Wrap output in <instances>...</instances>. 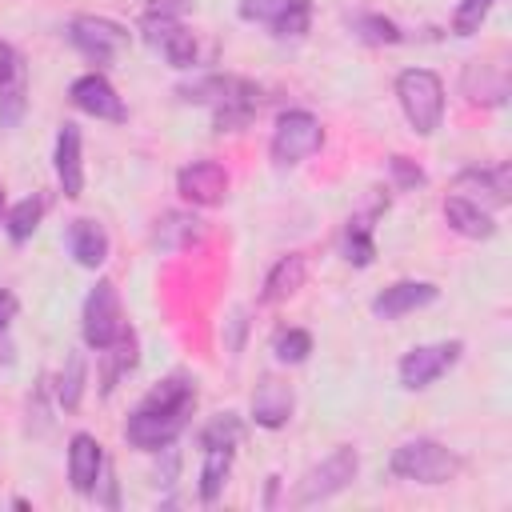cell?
I'll use <instances>...</instances> for the list:
<instances>
[{"mask_svg":"<svg viewBox=\"0 0 512 512\" xmlns=\"http://www.w3.org/2000/svg\"><path fill=\"white\" fill-rule=\"evenodd\" d=\"M232 460H236V448H204V460H200V500L212 504L220 500L224 484H228V472H232Z\"/></svg>","mask_w":512,"mask_h":512,"instance_id":"cell-26","label":"cell"},{"mask_svg":"<svg viewBox=\"0 0 512 512\" xmlns=\"http://www.w3.org/2000/svg\"><path fill=\"white\" fill-rule=\"evenodd\" d=\"M292 408H296L292 388L276 376H260V384L252 392V420L260 428H284L292 420Z\"/></svg>","mask_w":512,"mask_h":512,"instance_id":"cell-18","label":"cell"},{"mask_svg":"<svg viewBox=\"0 0 512 512\" xmlns=\"http://www.w3.org/2000/svg\"><path fill=\"white\" fill-rule=\"evenodd\" d=\"M196 404H140L128 420H124V440L140 452H164L180 440V432L188 428Z\"/></svg>","mask_w":512,"mask_h":512,"instance_id":"cell-4","label":"cell"},{"mask_svg":"<svg viewBox=\"0 0 512 512\" xmlns=\"http://www.w3.org/2000/svg\"><path fill=\"white\" fill-rule=\"evenodd\" d=\"M68 40L72 48L92 60V64H112L124 48H128V28L120 20H108V16H72L68 20Z\"/></svg>","mask_w":512,"mask_h":512,"instance_id":"cell-8","label":"cell"},{"mask_svg":"<svg viewBox=\"0 0 512 512\" xmlns=\"http://www.w3.org/2000/svg\"><path fill=\"white\" fill-rule=\"evenodd\" d=\"M444 220H448L452 232H460L468 240H492L496 236L492 212L480 208V204H472V200H464V196H456V192L444 200Z\"/></svg>","mask_w":512,"mask_h":512,"instance_id":"cell-22","label":"cell"},{"mask_svg":"<svg viewBox=\"0 0 512 512\" xmlns=\"http://www.w3.org/2000/svg\"><path fill=\"white\" fill-rule=\"evenodd\" d=\"M140 32H144L148 48H156L172 68H192L196 64V32L188 24H180V16L148 12L140 20Z\"/></svg>","mask_w":512,"mask_h":512,"instance_id":"cell-10","label":"cell"},{"mask_svg":"<svg viewBox=\"0 0 512 512\" xmlns=\"http://www.w3.org/2000/svg\"><path fill=\"white\" fill-rule=\"evenodd\" d=\"M436 296H440V288L432 280H396V284H388L384 292L372 296V316L400 320V316H408L416 308H428Z\"/></svg>","mask_w":512,"mask_h":512,"instance_id":"cell-15","label":"cell"},{"mask_svg":"<svg viewBox=\"0 0 512 512\" xmlns=\"http://www.w3.org/2000/svg\"><path fill=\"white\" fill-rule=\"evenodd\" d=\"M176 96L184 104H204L212 108V124L216 132H240L252 124V116L260 112V84L244 80V76H228V72H204L188 84L176 88Z\"/></svg>","mask_w":512,"mask_h":512,"instance_id":"cell-1","label":"cell"},{"mask_svg":"<svg viewBox=\"0 0 512 512\" xmlns=\"http://www.w3.org/2000/svg\"><path fill=\"white\" fill-rule=\"evenodd\" d=\"M84 380H88V364H84V352H72L56 376V404L64 412H76L80 400H84Z\"/></svg>","mask_w":512,"mask_h":512,"instance_id":"cell-28","label":"cell"},{"mask_svg":"<svg viewBox=\"0 0 512 512\" xmlns=\"http://www.w3.org/2000/svg\"><path fill=\"white\" fill-rule=\"evenodd\" d=\"M388 172H392V184L396 188H420L428 176H424V168L416 164V160H408V156H388Z\"/></svg>","mask_w":512,"mask_h":512,"instance_id":"cell-34","label":"cell"},{"mask_svg":"<svg viewBox=\"0 0 512 512\" xmlns=\"http://www.w3.org/2000/svg\"><path fill=\"white\" fill-rule=\"evenodd\" d=\"M12 316H16V296L8 288H0V332L12 324Z\"/></svg>","mask_w":512,"mask_h":512,"instance_id":"cell-36","label":"cell"},{"mask_svg":"<svg viewBox=\"0 0 512 512\" xmlns=\"http://www.w3.org/2000/svg\"><path fill=\"white\" fill-rule=\"evenodd\" d=\"M104 460H108L104 444L92 432H76L68 440V480H72V488L80 496H92V488H96V480L104 472Z\"/></svg>","mask_w":512,"mask_h":512,"instance_id":"cell-16","label":"cell"},{"mask_svg":"<svg viewBox=\"0 0 512 512\" xmlns=\"http://www.w3.org/2000/svg\"><path fill=\"white\" fill-rule=\"evenodd\" d=\"M128 332L124 324V304H120V292L112 280H96L92 292L84 296V312H80V336L92 352L108 348L112 340H120Z\"/></svg>","mask_w":512,"mask_h":512,"instance_id":"cell-6","label":"cell"},{"mask_svg":"<svg viewBox=\"0 0 512 512\" xmlns=\"http://www.w3.org/2000/svg\"><path fill=\"white\" fill-rule=\"evenodd\" d=\"M28 108V64L16 56V64L0 76V128H16Z\"/></svg>","mask_w":512,"mask_h":512,"instance_id":"cell-23","label":"cell"},{"mask_svg":"<svg viewBox=\"0 0 512 512\" xmlns=\"http://www.w3.org/2000/svg\"><path fill=\"white\" fill-rule=\"evenodd\" d=\"M288 0H240V16L244 20H256V24H272L280 12H284Z\"/></svg>","mask_w":512,"mask_h":512,"instance_id":"cell-35","label":"cell"},{"mask_svg":"<svg viewBox=\"0 0 512 512\" xmlns=\"http://www.w3.org/2000/svg\"><path fill=\"white\" fill-rule=\"evenodd\" d=\"M356 472H360V452H356L352 444H340V448H332L320 464H312V468L300 476L292 500H296L300 508L320 504V500H332L336 492H344V488L356 480Z\"/></svg>","mask_w":512,"mask_h":512,"instance_id":"cell-5","label":"cell"},{"mask_svg":"<svg viewBox=\"0 0 512 512\" xmlns=\"http://www.w3.org/2000/svg\"><path fill=\"white\" fill-rule=\"evenodd\" d=\"M136 360H140V344H136L132 328L120 340H112L108 348H100V396H112L116 384L136 368Z\"/></svg>","mask_w":512,"mask_h":512,"instance_id":"cell-21","label":"cell"},{"mask_svg":"<svg viewBox=\"0 0 512 512\" xmlns=\"http://www.w3.org/2000/svg\"><path fill=\"white\" fill-rule=\"evenodd\" d=\"M388 468H392V476H400V480L436 488V484L456 480V476L464 472V460H460L448 444L428 440V436H416V440H404V444L392 452Z\"/></svg>","mask_w":512,"mask_h":512,"instance_id":"cell-2","label":"cell"},{"mask_svg":"<svg viewBox=\"0 0 512 512\" xmlns=\"http://www.w3.org/2000/svg\"><path fill=\"white\" fill-rule=\"evenodd\" d=\"M320 144H324L320 120H316L312 112H304V108H288V112H280V120H276V128H272L268 152H272V164L292 168V164L308 160L312 152H320Z\"/></svg>","mask_w":512,"mask_h":512,"instance_id":"cell-7","label":"cell"},{"mask_svg":"<svg viewBox=\"0 0 512 512\" xmlns=\"http://www.w3.org/2000/svg\"><path fill=\"white\" fill-rule=\"evenodd\" d=\"M504 92H508L504 72H496V68H488L480 60L464 68V96L472 104H504Z\"/></svg>","mask_w":512,"mask_h":512,"instance_id":"cell-25","label":"cell"},{"mask_svg":"<svg viewBox=\"0 0 512 512\" xmlns=\"http://www.w3.org/2000/svg\"><path fill=\"white\" fill-rule=\"evenodd\" d=\"M452 192L472 200V204H480V208H488V212L504 208L512 200V164L500 160L492 168H464V172H456Z\"/></svg>","mask_w":512,"mask_h":512,"instance_id":"cell-11","label":"cell"},{"mask_svg":"<svg viewBox=\"0 0 512 512\" xmlns=\"http://www.w3.org/2000/svg\"><path fill=\"white\" fill-rule=\"evenodd\" d=\"M64 240H68V252H72V260H76L80 268H100V264L108 260V248H112L108 228H104L100 220H92V216H76V220L68 224Z\"/></svg>","mask_w":512,"mask_h":512,"instance_id":"cell-17","label":"cell"},{"mask_svg":"<svg viewBox=\"0 0 512 512\" xmlns=\"http://www.w3.org/2000/svg\"><path fill=\"white\" fill-rule=\"evenodd\" d=\"M0 228H4V192H0Z\"/></svg>","mask_w":512,"mask_h":512,"instance_id":"cell-40","label":"cell"},{"mask_svg":"<svg viewBox=\"0 0 512 512\" xmlns=\"http://www.w3.org/2000/svg\"><path fill=\"white\" fill-rule=\"evenodd\" d=\"M352 32H356L360 40H368V44H400V40H404L400 24L388 20V16H380V12H364V16H356V20H352Z\"/></svg>","mask_w":512,"mask_h":512,"instance_id":"cell-31","label":"cell"},{"mask_svg":"<svg viewBox=\"0 0 512 512\" xmlns=\"http://www.w3.org/2000/svg\"><path fill=\"white\" fill-rule=\"evenodd\" d=\"M272 352H276L280 364H304L308 352H312V336L304 328H284V332H276Z\"/></svg>","mask_w":512,"mask_h":512,"instance_id":"cell-32","label":"cell"},{"mask_svg":"<svg viewBox=\"0 0 512 512\" xmlns=\"http://www.w3.org/2000/svg\"><path fill=\"white\" fill-rule=\"evenodd\" d=\"M144 4H148V12H164V16H176V12H180L188 0H144Z\"/></svg>","mask_w":512,"mask_h":512,"instance_id":"cell-37","label":"cell"},{"mask_svg":"<svg viewBox=\"0 0 512 512\" xmlns=\"http://www.w3.org/2000/svg\"><path fill=\"white\" fill-rule=\"evenodd\" d=\"M304 276H308V260H304V252H288V256H280V260L268 268V276H264L260 304H280V300L296 296V292L304 288Z\"/></svg>","mask_w":512,"mask_h":512,"instance_id":"cell-20","label":"cell"},{"mask_svg":"<svg viewBox=\"0 0 512 512\" xmlns=\"http://www.w3.org/2000/svg\"><path fill=\"white\" fill-rule=\"evenodd\" d=\"M308 24H312V0H288L284 12L268 28H272L276 40H300L308 32Z\"/></svg>","mask_w":512,"mask_h":512,"instance_id":"cell-30","label":"cell"},{"mask_svg":"<svg viewBox=\"0 0 512 512\" xmlns=\"http://www.w3.org/2000/svg\"><path fill=\"white\" fill-rule=\"evenodd\" d=\"M240 436H244V424H240V416L236 412H216L204 428H200V448H236L240 444Z\"/></svg>","mask_w":512,"mask_h":512,"instance_id":"cell-29","label":"cell"},{"mask_svg":"<svg viewBox=\"0 0 512 512\" xmlns=\"http://www.w3.org/2000/svg\"><path fill=\"white\" fill-rule=\"evenodd\" d=\"M72 104L84 112V116H96V120H108V124H124L128 120V108L120 100V92L112 88V80L104 72H84L72 80L68 88Z\"/></svg>","mask_w":512,"mask_h":512,"instance_id":"cell-13","label":"cell"},{"mask_svg":"<svg viewBox=\"0 0 512 512\" xmlns=\"http://www.w3.org/2000/svg\"><path fill=\"white\" fill-rule=\"evenodd\" d=\"M176 192L192 208H216L228 196V172L220 160H192L176 172Z\"/></svg>","mask_w":512,"mask_h":512,"instance_id":"cell-12","label":"cell"},{"mask_svg":"<svg viewBox=\"0 0 512 512\" xmlns=\"http://www.w3.org/2000/svg\"><path fill=\"white\" fill-rule=\"evenodd\" d=\"M16 56H20V52H16L12 44H4V40H0V76H4V72L16 64Z\"/></svg>","mask_w":512,"mask_h":512,"instance_id":"cell-38","label":"cell"},{"mask_svg":"<svg viewBox=\"0 0 512 512\" xmlns=\"http://www.w3.org/2000/svg\"><path fill=\"white\" fill-rule=\"evenodd\" d=\"M460 352H464V340H436V344H416V348H408L404 356H400V384L408 388V392H420V388H428V384H436L456 360H460Z\"/></svg>","mask_w":512,"mask_h":512,"instance_id":"cell-9","label":"cell"},{"mask_svg":"<svg viewBox=\"0 0 512 512\" xmlns=\"http://www.w3.org/2000/svg\"><path fill=\"white\" fill-rule=\"evenodd\" d=\"M204 240V220L196 212H164L152 224V244L160 252H184Z\"/></svg>","mask_w":512,"mask_h":512,"instance_id":"cell-19","label":"cell"},{"mask_svg":"<svg viewBox=\"0 0 512 512\" xmlns=\"http://www.w3.org/2000/svg\"><path fill=\"white\" fill-rule=\"evenodd\" d=\"M276 488H280V476H268V492H264V504H276Z\"/></svg>","mask_w":512,"mask_h":512,"instance_id":"cell-39","label":"cell"},{"mask_svg":"<svg viewBox=\"0 0 512 512\" xmlns=\"http://www.w3.org/2000/svg\"><path fill=\"white\" fill-rule=\"evenodd\" d=\"M488 12H492V0H460L456 12H452V32H456V36L480 32V24H484Z\"/></svg>","mask_w":512,"mask_h":512,"instance_id":"cell-33","label":"cell"},{"mask_svg":"<svg viewBox=\"0 0 512 512\" xmlns=\"http://www.w3.org/2000/svg\"><path fill=\"white\" fill-rule=\"evenodd\" d=\"M40 216H44V196H40V192L16 200V204L4 212V232H8V240H12V244L32 240V232L40 228Z\"/></svg>","mask_w":512,"mask_h":512,"instance_id":"cell-27","label":"cell"},{"mask_svg":"<svg viewBox=\"0 0 512 512\" xmlns=\"http://www.w3.org/2000/svg\"><path fill=\"white\" fill-rule=\"evenodd\" d=\"M396 100L416 136H432L444 120V84L432 68H404L396 76Z\"/></svg>","mask_w":512,"mask_h":512,"instance_id":"cell-3","label":"cell"},{"mask_svg":"<svg viewBox=\"0 0 512 512\" xmlns=\"http://www.w3.org/2000/svg\"><path fill=\"white\" fill-rule=\"evenodd\" d=\"M372 220H376V208H372V212H360V216H352V220L344 224V240H340V248H344V260L356 264V268H368V264L376 260Z\"/></svg>","mask_w":512,"mask_h":512,"instance_id":"cell-24","label":"cell"},{"mask_svg":"<svg viewBox=\"0 0 512 512\" xmlns=\"http://www.w3.org/2000/svg\"><path fill=\"white\" fill-rule=\"evenodd\" d=\"M80 128L72 120L60 124L56 132V148H52V168H56V180H60V192L68 200H80L84 196V156H80Z\"/></svg>","mask_w":512,"mask_h":512,"instance_id":"cell-14","label":"cell"}]
</instances>
